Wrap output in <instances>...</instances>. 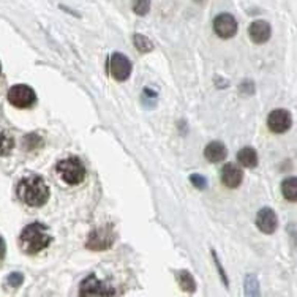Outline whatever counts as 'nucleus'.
I'll return each mask as SVG.
<instances>
[{
    "instance_id": "1",
    "label": "nucleus",
    "mask_w": 297,
    "mask_h": 297,
    "mask_svg": "<svg viewBox=\"0 0 297 297\" xmlns=\"http://www.w3.org/2000/svg\"><path fill=\"white\" fill-rule=\"evenodd\" d=\"M17 196L21 201L30 207H42L49 197V187L43 181V177L36 174L26 175L17 184Z\"/></svg>"
},
{
    "instance_id": "2",
    "label": "nucleus",
    "mask_w": 297,
    "mask_h": 297,
    "mask_svg": "<svg viewBox=\"0 0 297 297\" xmlns=\"http://www.w3.org/2000/svg\"><path fill=\"white\" fill-rule=\"evenodd\" d=\"M51 239L52 237L49 234V229L43 223L36 222L27 225L23 229L21 235H19V244L27 254H35L45 250L51 244Z\"/></svg>"
},
{
    "instance_id": "3",
    "label": "nucleus",
    "mask_w": 297,
    "mask_h": 297,
    "mask_svg": "<svg viewBox=\"0 0 297 297\" xmlns=\"http://www.w3.org/2000/svg\"><path fill=\"white\" fill-rule=\"evenodd\" d=\"M55 172L67 185H77L84 181L86 168L76 156L64 158L55 165Z\"/></svg>"
},
{
    "instance_id": "4",
    "label": "nucleus",
    "mask_w": 297,
    "mask_h": 297,
    "mask_svg": "<svg viewBox=\"0 0 297 297\" xmlns=\"http://www.w3.org/2000/svg\"><path fill=\"white\" fill-rule=\"evenodd\" d=\"M114 241H115L114 228L111 225H106L103 228H98V229L92 231L89 234V239H87L86 245L90 250L102 251V250H108L109 247H112Z\"/></svg>"
},
{
    "instance_id": "5",
    "label": "nucleus",
    "mask_w": 297,
    "mask_h": 297,
    "mask_svg": "<svg viewBox=\"0 0 297 297\" xmlns=\"http://www.w3.org/2000/svg\"><path fill=\"white\" fill-rule=\"evenodd\" d=\"M8 102L14 106V108H19V109H24V108H30L35 100H36V95L33 92L32 87L26 86V84H17V86H13L10 90H8Z\"/></svg>"
},
{
    "instance_id": "6",
    "label": "nucleus",
    "mask_w": 297,
    "mask_h": 297,
    "mask_svg": "<svg viewBox=\"0 0 297 297\" xmlns=\"http://www.w3.org/2000/svg\"><path fill=\"white\" fill-rule=\"evenodd\" d=\"M108 70L117 81H125L131 74V62L128 61L127 55L121 52H114L108 61Z\"/></svg>"
},
{
    "instance_id": "7",
    "label": "nucleus",
    "mask_w": 297,
    "mask_h": 297,
    "mask_svg": "<svg viewBox=\"0 0 297 297\" xmlns=\"http://www.w3.org/2000/svg\"><path fill=\"white\" fill-rule=\"evenodd\" d=\"M213 32L220 38H232L237 33V21L229 13H220L213 19Z\"/></svg>"
},
{
    "instance_id": "8",
    "label": "nucleus",
    "mask_w": 297,
    "mask_h": 297,
    "mask_svg": "<svg viewBox=\"0 0 297 297\" xmlns=\"http://www.w3.org/2000/svg\"><path fill=\"white\" fill-rule=\"evenodd\" d=\"M114 294L115 291L98 280L95 275H89L81 283V289H79V295H114Z\"/></svg>"
},
{
    "instance_id": "9",
    "label": "nucleus",
    "mask_w": 297,
    "mask_h": 297,
    "mask_svg": "<svg viewBox=\"0 0 297 297\" xmlns=\"http://www.w3.org/2000/svg\"><path fill=\"white\" fill-rule=\"evenodd\" d=\"M291 114L286 109H273L267 117V125L269 130L273 133H285L291 127Z\"/></svg>"
},
{
    "instance_id": "10",
    "label": "nucleus",
    "mask_w": 297,
    "mask_h": 297,
    "mask_svg": "<svg viewBox=\"0 0 297 297\" xmlns=\"http://www.w3.org/2000/svg\"><path fill=\"white\" fill-rule=\"evenodd\" d=\"M256 226L264 234H273L276 226H279V219L276 213L270 207H263L258 215H256Z\"/></svg>"
},
{
    "instance_id": "11",
    "label": "nucleus",
    "mask_w": 297,
    "mask_h": 297,
    "mask_svg": "<svg viewBox=\"0 0 297 297\" xmlns=\"http://www.w3.org/2000/svg\"><path fill=\"white\" fill-rule=\"evenodd\" d=\"M242 179H244L242 169L239 166H235L234 163H226L220 171V181L228 188H237L242 184Z\"/></svg>"
},
{
    "instance_id": "12",
    "label": "nucleus",
    "mask_w": 297,
    "mask_h": 297,
    "mask_svg": "<svg viewBox=\"0 0 297 297\" xmlns=\"http://www.w3.org/2000/svg\"><path fill=\"white\" fill-rule=\"evenodd\" d=\"M248 35H250V39L256 45H263L266 42H269V38L272 35V29H270V24L267 21H253L248 27Z\"/></svg>"
},
{
    "instance_id": "13",
    "label": "nucleus",
    "mask_w": 297,
    "mask_h": 297,
    "mask_svg": "<svg viewBox=\"0 0 297 297\" xmlns=\"http://www.w3.org/2000/svg\"><path fill=\"white\" fill-rule=\"evenodd\" d=\"M226 155H228V150H226L225 144L220 141L209 143L204 149V156L212 163H219V162L225 160Z\"/></svg>"
},
{
    "instance_id": "14",
    "label": "nucleus",
    "mask_w": 297,
    "mask_h": 297,
    "mask_svg": "<svg viewBox=\"0 0 297 297\" xmlns=\"http://www.w3.org/2000/svg\"><path fill=\"white\" fill-rule=\"evenodd\" d=\"M237 160L245 168H256L258 166V153L253 147H244L237 153Z\"/></svg>"
},
{
    "instance_id": "15",
    "label": "nucleus",
    "mask_w": 297,
    "mask_h": 297,
    "mask_svg": "<svg viewBox=\"0 0 297 297\" xmlns=\"http://www.w3.org/2000/svg\"><path fill=\"white\" fill-rule=\"evenodd\" d=\"M177 282H179L181 288L184 291H188V292H194L196 291V282L193 279V275L188 272V270H181L177 272Z\"/></svg>"
},
{
    "instance_id": "16",
    "label": "nucleus",
    "mask_w": 297,
    "mask_h": 297,
    "mask_svg": "<svg viewBox=\"0 0 297 297\" xmlns=\"http://www.w3.org/2000/svg\"><path fill=\"white\" fill-rule=\"evenodd\" d=\"M282 193L288 201L294 203L297 200V181L295 177H288L282 184Z\"/></svg>"
},
{
    "instance_id": "17",
    "label": "nucleus",
    "mask_w": 297,
    "mask_h": 297,
    "mask_svg": "<svg viewBox=\"0 0 297 297\" xmlns=\"http://www.w3.org/2000/svg\"><path fill=\"white\" fill-rule=\"evenodd\" d=\"M133 43L136 46V49L140 52H150L153 49V43L150 39L146 36V35H141V33H134L133 35Z\"/></svg>"
},
{
    "instance_id": "18",
    "label": "nucleus",
    "mask_w": 297,
    "mask_h": 297,
    "mask_svg": "<svg viewBox=\"0 0 297 297\" xmlns=\"http://www.w3.org/2000/svg\"><path fill=\"white\" fill-rule=\"evenodd\" d=\"M13 147H14V141L10 136V133L0 131V156H5V155L11 153Z\"/></svg>"
},
{
    "instance_id": "19",
    "label": "nucleus",
    "mask_w": 297,
    "mask_h": 297,
    "mask_svg": "<svg viewBox=\"0 0 297 297\" xmlns=\"http://www.w3.org/2000/svg\"><path fill=\"white\" fill-rule=\"evenodd\" d=\"M245 294L247 295H260V282L256 275L248 273L245 276Z\"/></svg>"
},
{
    "instance_id": "20",
    "label": "nucleus",
    "mask_w": 297,
    "mask_h": 297,
    "mask_svg": "<svg viewBox=\"0 0 297 297\" xmlns=\"http://www.w3.org/2000/svg\"><path fill=\"white\" fill-rule=\"evenodd\" d=\"M42 144H43V140L38 134H35V133H30V134H27L24 137V147H26V150H33V149L39 147Z\"/></svg>"
},
{
    "instance_id": "21",
    "label": "nucleus",
    "mask_w": 297,
    "mask_h": 297,
    "mask_svg": "<svg viewBox=\"0 0 297 297\" xmlns=\"http://www.w3.org/2000/svg\"><path fill=\"white\" fill-rule=\"evenodd\" d=\"M150 10V0H133V11L137 16H146Z\"/></svg>"
},
{
    "instance_id": "22",
    "label": "nucleus",
    "mask_w": 297,
    "mask_h": 297,
    "mask_svg": "<svg viewBox=\"0 0 297 297\" xmlns=\"http://www.w3.org/2000/svg\"><path fill=\"white\" fill-rule=\"evenodd\" d=\"M8 285L13 286V288H17V286H21L23 282H24V275L23 273H19V272H13L10 276H8Z\"/></svg>"
},
{
    "instance_id": "23",
    "label": "nucleus",
    "mask_w": 297,
    "mask_h": 297,
    "mask_svg": "<svg viewBox=\"0 0 297 297\" xmlns=\"http://www.w3.org/2000/svg\"><path fill=\"white\" fill-rule=\"evenodd\" d=\"M190 182H191L196 188H200V190H204L206 185H207V181L204 179L203 175H200V174H193V175H190Z\"/></svg>"
},
{
    "instance_id": "24",
    "label": "nucleus",
    "mask_w": 297,
    "mask_h": 297,
    "mask_svg": "<svg viewBox=\"0 0 297 297\" xmlns=\"http://www.w3.org/2000/svg\"><path fill=\"white\" fill-rule=\"evenodd\" d=\"M212 256H213V261H215V266H216V269H219V272H220V276H222V280L225 282V286L228 288V286H229V282H228V276H226V273H225V270H223V267H222V264H220V261H219V258H216V254H215V251H212Z\"/></svg>"
},
{
    "instance_id": "25",
    "label": "nucleus",
    "mask_w": 297,
    "mask_h": 297,
    "mask_svg": "<svg viewBox=\"0 0 297 297\" xmlns=\"http://www.w3.org/2000/svg\"><path fill=\"white\" fill-rule=\"evenodd\" d=\"M5 251H7V247H5V241L0 237V260L5 258Z\"/></svg>"
},
{
    "instance_id": "26",
    "label": "nucleus",
    "mask_w": 297,
    "mask_h": 297,
    "mask_svg": "<svg viewBox=\"0 0 297 297\" xmlns=\"http://www.w3.org/2000/svg\"><path fill=\"white\" fill-rule=\"evenodd\" d=\"M194 2H196V4H203V2H204V0H194Z\"/></svg>"
},
{
    "instance_id": "27",
    "label": "nucleus",
    "mask_w": 297,
    "mask_h": 297,
    "mask_svg": "<svg viewBox=\"0 0 297 297\" xmlns=\"http://www.w3.org/2000/svg\"><path fill=\"white\" fill-rule=\"evenodd\" d=\"M0 73H2V65H0Z\"/></svg>"
}]
</instances>
